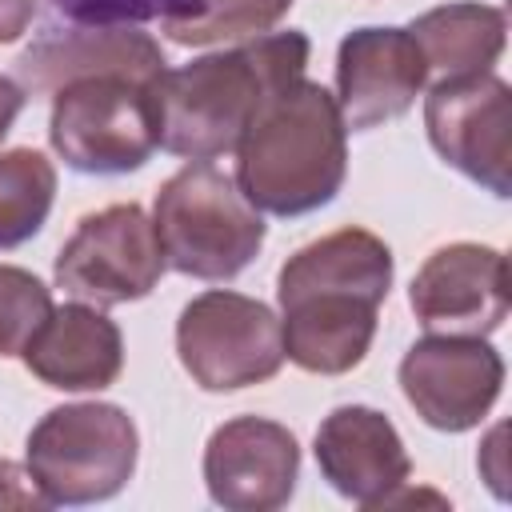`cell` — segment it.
Masks as SVG:
<instances>
[{"instance_id":"obj_1","label":"cell","mask_w":512,"mask_h":512,"mask_svg":"<svg viewBox=\"0 0 512 512\" xmlns=\"http://www.w3.org/2000/svg\"><path fill=\"white\" fill-rule=\"evenodd\" d=\"M392 276V248L356 224L292 252L276 276L284 360L316 376L352 372L372 348Z\"/></svg>"},{"instance_id":"obj_6","label":"cell","mask_w":512,"mask_h":512,"mask_svg":"<svg viewBox=\"0 0 512 512\" xmlns=\"http://www.w3.org/2000/svg\"><path fill=\"white\" fill-rule=\"evenodd\" d=\"M48 140L56 156L88 176L136 172L160 148V116L148 80L100 72L52 92Z\"/></svg>"},{"instance_id":"obj_17","label":"cell","mask_w":512,"mask_h":512,"mask_svg":"<svg viewBox=\"0 0 512 512\" xmlns=\"http://www.w3.org/2000/svg\"><path fill=\"white\" fill-rule=\"evenodd\" d=\"M408 32L432 80L480 76V72H492V64L504 52L508 16L504 8H492L480 0H456V4L428 8L424 16L412 20Z\"/></svg>"},{"instance_id":"obj_22","label":"cell","mask_w":512,"mask_h":512,"mask_svg":"<svg viewBox=\"0 0 512 512\" xmlns=\"http://www.w3.org/2000/svg\"><path fill=\"white\" fill-rule=\"evenodd\" d=\"M32 16H36V0H0V44L20 40Z\"/></svg>"},{"instance_id":"obj_5","label":"cell","mask_w":512,"mask_h":512,"mask_svg":"<svg viewBox=\"0 0 512 512\" xmlns=\"http://www.w3.org/2000/svg\"><path fill=\"white\" fill-rule=\"evenodd\" d=\"M140 460L136 420L120 404L84 400L40 416L28 432L24 468L52 504H100L124 492Z\"/></svg>"},{"instance_id":"obj_3","label":"cell","mask_w":512,"mask_h":512,"mask_svg":"<svg viewBox=\"0 0 512 512\" xmlns=\"http://www.w3.org/2000/svg\"><path fill=\"white\" fill-rule=\"evenodd\" d=\"M344 176L348 128L340 104L304 76L272 92L236 144V188L268 216H308L332 204Z\"/></svg>"},{"instance_id":"obj_18","label":"cell","mask_w":512,"mask_h":512,"mask_svg":"<svg viewBox=\"0 0 512 512\" xmlns=\"http://www.w3.org/2000/svg\"><path fill=\"white\" fill-rule=\"evenodd\" d=\"M292 0H180L164 12V36L176 44H224L272 32Z\"/></svg>"},{"instance_id":"obj_21","label":"cell","mask_w":512,"mask_h":512,"mask_svg":"<svg viewBox=\"0 0 512 512\" xmlns=\"http://www.w3.org/2000/svg\"><path fill=\"white\" fill-rule=\"evenodd\" d=\"M0 508H48L32 472L12 460H0Z\"/></svg>"},{"instance_id":"obj_11","label":"cell","mask_w":512,"mask_h":512,"mask_svg":"<svg viewBox=\"0 0 512 512\" xmlns=\"http://www.w3.org/2000/svg\"><path fill=\"white\" fill-rule=\"evenodd\" d=\"M408 304L432 336H492L512 304L508 260L488 244H444L412 276Z\"/></svg>"},{"instance_id":"obj_12","label":"cell","mask_w":512,"mask_h":512,"mask_svg":"<svg viewBox=\"0 0 512 512\" xmlns=\"http://www.w3.org/2000/svg\"><path fill=\"white\" fill-rule=\"evenodd\" d=\"M300 480L296 436L264 416L224 420L204 444L208 496L228 512H276Z\"/></svg>"},{"instance_id":"obj_4","label":"cell","mask_w":512,"mask_h":512,"mask_svg":"<svg viewBox=\"0 0 512 512\" xmlns=\"http://www.w3.org/2000/svg\"><path fill=\"white\" fill-rule=\"evenodd\" d=\"M152 224L168 268L196 280H232L264 248V216L236 180L212 164H184L152 204Z\"/></svg>"},{"instance_id":"obj_16","label":"cell","mask_w":512,"mask_h":512,"mask_svg":"<svg viewBox=\"0 0 512 512\" xmlns=\"http://www.w3.org/2000/svg\"><path fill=\"white\" fill-rule=\"evenodd\" d=\"M160 44L140 28H68L20 56V80L28 92H56L68 80L120 72L156 84L164 72Z\"/></svg>"},{"instance_id":"obj_14","label":"cell","mask_w":512,"mask_h":512,"mask_svg":"<svg viewBox=\"0 0 512 512\" xmlns=\"http://www.w3.org/2000/svg\"><path fill=\"white\" fill-rule=\"evenodd\" d=\"M312 452L332 492L360 508H388V500L412 476V460L396 424L368 404L332 408L316 428Z\"/></svg>"},{"instance_id":"obj_13","label":"cell","mask_w":512,"mask_h":512,"mask_svg":"<svg viewBox=\"0 0 512 512\" xmlns=\"http://www.w3.org/2000/svg\"><path fill=\"white\" fill-rule=\"evenodd\" d=\"M428 84L424 56L408 28H356L336 52V104L344 128L368 132L404 116Z\"/></svg>"},{"instance_id":"obj_8","label":"cell","mask_w":512,"mask_h":512,"mask_svg":"<svg viewBox=\"0 0 512 512\" xmlns=\"http://www.w3.org/2000/svg\"><path fill=\"white\" fill-rule=\"evenodd\" d=\"M164 268L168 260L152 216L140 204H108L88 212L56 252V288L84 304L112 308L144 300Z\"/></svg>"},{"instance_id":"obj_23","label":"cell","mask_w":512,"mask_h":512,"mask_svg":"<svg viewBox=\"0 0 512 512\" xmlns=\"http://www.w3.org/2000/svg\"><path fill=\"white\" fill-rule=\"evenodd\" d=\"M20 108H24V88H20L16 80L0 76V140L12 132V124H16Z\"/></svg>"},{"instance_id":"obj_7","label":"cell","mask_w":512,"mask_h":512,"mask_svg":"<svg viewBox=\"0 0 512 512\" xmlns=\"http://www.w3.org/2000/svg\"><path fill=\"white\" fill-rule=\"evenodd\" d=\"M176 356L204 392H240L284 368L280 316L228 288L200 292L176 320Z\"/></svg>"},{"instance_id":"obj_15","label":"cell","mask_w":512,"mask_h":512,"mask_svg":"<svg viewBox=\"0 0 512 512\" xmlns=\"http://www.w3.org/2000/svg\"><path fill=\"white\" fill-rule=\"evenodd\" d=\"M24 368L60 392H100L124 368V336L96 304L72 300L52 308L20 352Z\"/></svg>"},{"instance_id":"obj_9","label":"cell","mask_w":512,"mask_h":512,"mask_svg":"<svg viewBox=\"0 0 512 512\" xmlns=\"http://www.w3.org/2000/svg\"><path fill=\"white\" fill-rule=\"evenodd\" d=\"M424 128L436 156L496 200L512 196V92L500 76L432 80Z\"/></svg>"},{"instance_id":"obj_2","label":"cell","mask_w":512,"mask_h":512,"mask_svg":"<svg viewBox=\"0 0 512 512\" xmlns=\"http://www.w3.org/2000/svg\"><path fill=\"white\" fill-rule=\"evenodd\" d=\"M308 68V36L264 32L240 48L164 68L152 84L160 116V148L192 164L236 152L248 124L272 92L300 80Z\"/></svg>"},{"instance_id":"obj_20","label":"cell","mask_w":512,"mask_h":512,"mask_svg":"<svg viewBox=\"0 0 512 512\" xmlns=\"http://www.w3.org/2000/svg\"><path fill=\"white\" fill-rule=\"evenodd\" d=\"M52 292L40 276L16 264H0V360L20 356L32 332L48 320Z\"/></svg>"},{"instance_id":"obj_19","label":"cell","mask_w":512,"mask_h":512,"mask_svg":"<svg viewBox=\"0 0 512 512\" xmlns=\"http://www.w3.org/2000/svg\"><path fill=\"white\" fill-rule=\"evenodd\" d=\"M56 200V168L36 148L0 152V248L32 240Z\"/></svg>"},{"instance_id":"obj_10","label":"cell","mask_w":512,"mask_h":512,"mask_svg":"<svg viewBox=\"0 0 512 512\" xmlns=\"http://www.w3.org/2000/svg\"><path fill=\"white\" fill-rule=\"evenodd\" d=\"M504 388V360L488 336H424L400 360V392L436 432L484 424Z\"/></svg>"}]
</instances>
